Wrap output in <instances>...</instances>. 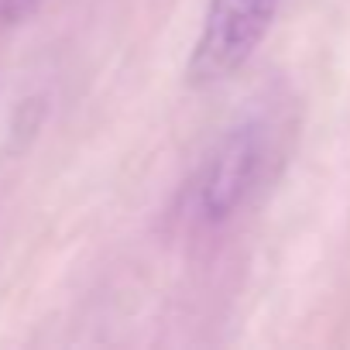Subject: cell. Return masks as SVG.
<instances>
[{
	"label": "cell",
	"instance_id": "cell-3",
	"mask_svg": "<svg viewBox=\"0 0 350 350\" xmlns=\"http://www.w3.org/2000/svg\"><path fill=\"white\" fill-rule=\"evenodd\" d=\"M38 8H42V0H0V21L4 25H25Z\"/></svg>",
	"mask_w": 350,
	"mask_h": 350
},
{
	"label": "cell",
	"instance_id": "cell-2",
	"mask_svg": "<svg viewBox=\"0 0 350 350\" xmlns=\"http://www.w3.org/2000/svg\"><path fill=\"white\" fill-rule=\"evenodd\" d=\"M265 161V134L258 124H237L230 127L213 151L206 154L200 175H196V213L206 224L230 220L241 203L251 196Z\"/></svg>",
	"mask_w": 350,
	"mask_h": 350
},
{
	"label": "cell",
	"instance_id": "cell-1",
	"mask_svg": "<svg viewBox=\"0 0 350 350\" xmlns=\"http://www.w3.org/2000/svg\"><path fill=\"white\" fill-rule=\"evenodd\" d=\"M278 8L282 0H210L186 62L189 86H217L244 69L265 42Z\"/></svg>",
	"mask_w": 350,
	"mask_h": 350
}]
</instances>
